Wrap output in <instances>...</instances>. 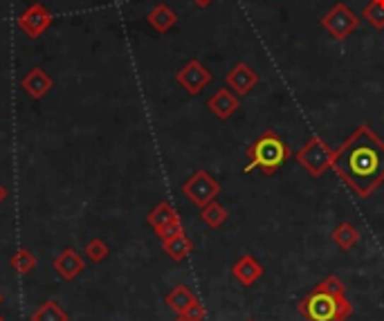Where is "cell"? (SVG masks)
I'll return each mask as SVG.
<instances>
[{"instance_id":"7","label":"cell","mask_w":384,"mask_h":321,"mask_svg":"<svg viewBox=\"0 0 384 321\" xmlns=\"http://www.w3.org/2000/svg\"><path fill=\"white\" fill-rule=\"evenodd\" d=\"M175 81L180 83L189 95H200L204 88L211 83V72L202 66L198 59H191L175 74Z\"/></svg>"},{"instance_id":"25","label":"cell","mask_w":384,"mask_h":321,"mask_svg":"<svg viewBox=\"0 0 384 321\" xmlns=\"http://www.w3.org/2000/svg\"><path fill=\"white\" fill-rule=\"evenodd\" d=\"M185 317H187L189 321H204V317H207V310H204V305L196 299L194 303L187 308Z\"/></svg>"},{"instance_id":"5","label":"cell","mask_w":384,"mask_h":321,"mask_svg":"<svg viewBox=\"0 0 384 321\" xmlns=\"http://www.w3.org/2000/svg\"><path fill=\"white\" fill-rule=\"evenodd\" d=\"M182 194L196 204V207H204V204L214 202L216 198H219L221 194V185L219 180H216L209 171H196L194 175H191L187 182L182 185Z\"/></svg>"},{"instance_id":"15","label":"cell","mask_w":384,"mask_h":321,"mask_svg":"<svg viewBox=\"0 0 384 321\" xmlns=\"http://www.w3.org/2000/svg\"><path fill=\"white\" fill-rule=\"evenodd\" d=\"M162 250L166 252V256H169L171 261L180 263L191 252H194V243H191V238L182 232V234H178L169 240H162Z\"/></svg>"},{"instance_id":"10","label":"cell","mask_w":384,"mask_h":321,"mask_svg":"<svg viewBox=\"0 0 384 321\" xmlns=\"http://www.w3.org/2000/svg\"><path fill=\"white\" fill-rule=\"evenodd\" d=\"M21 86H23V90L32 99H43L50 93V90L54 88V81H52V76H50L43 68H32L28 74L23 76Z\"/></svg>"},{"instance_id":"16","label":"cell","mask_w":384,"mask_h":321,"mask_svg":"<svg viewBox=\"0 0 384 321\" xmlns=\"http://www.w3.org/2000/svg\"><path fill=\"white\" fill-rule=\"evenodd\" d=\"M194 301H196V294L191 292L187 286H175L169 294H166V299H164V303L169 305L175 315H185L187 308Z\"/></svg>"},{"instance_id":"13","label":"cell","mask_w":384,"mask_h":321,"mask_svg":"<svg viewBox=\"0 0 384 321\" xmlns=\"http://www.w3.org/2000/svg\"><path fill=\"white\" fill-rule=\"evenodd\" d=\"M232 276L238 281L240 286H245V288H250V286H254L256 281H259L261 276H263V265L254 259V256H250V254H245V256H240V259L234 263V267H232Z\"/></svg>"},{"instance_id":"17","label":"cell","mask_w":384,"mask_h":321,"mask_svg":"<svg viewBox=\"0 0 384 321\" xmlns=\"http://www.w3.org/2000/svg\"><path fill=\"white\" fill-rule=\"evenodd\" d=\"M180 221V216H178V211L171 207L169 202H160L156 209H151L149 211V216H146V223L156 229H162V227H166V225H171V223H178Z\"/></svg>"},{"instance_id":"28","label":"cell","mask_w":384,"mask_h":321,"mask_svg":"<svg viewBox=\"0 0 384 321\" xmlns=\"http://www.w3.org/2000/svg\"><path fill=\"white\" fill-rule=\"evenodd\" d=\"M173 321H189V319H187V317H185V315H178V317H175V319H173Z\"/></svg>"},{"instance_id":"9","label":"cell","mask_w":384,"mask_h":321,"mask_svg":"<svg viewBox=\"0 0 384 321\" xmlns=\"http://www.w3.org/2000/svg\"><path fill=\"white\" fill-rule=\"evenodd\" d=\"M227 88L234 90L238 97L250 95L259 83V72H256L250 63H236V66L227 72Z\"/></svg>"},{"instance_id":"3","label":"cell","mask_w":384,"mask_h":321,"mask_svg":"<svg viewBox=\"0 0 384 321\" xmlns=\"http://www.w3.org/2000/svg\"><path fill=\"white\" fill-rule=\"evenodd\" d=\"M292 158V148L286 144L284 137H279L274 131H265L248 146V160L245 173L259 169L263 175H274L281 166Z\"/></svg>"},{"instance_id":"32","label":"cell","mask_w":384,"mask_h":321,"mask_svg":"<svg viewBox=\"0 0 384 321\" xmlns=\"http://www.w3.org/2000/svg\"><path fill=\"white\" fill-rule=\"evenodd\" d=\"M380 3H384V0H380Z\"/></svg>"},{"instance_id":"24","label":"cell","mask_w":384,"mask_h":321,"mask_svg":"<svg viewBox=\"0 0 384 321\" xmlns=\"http://www.w3.org/2000/svg\"><path fill=\"white\" fill-rule=\"evenodd\" d=\"M185 229H182V223L178 221V223H171V225H166V227H162V229H158V238L160 240H169V238H173V236H178V234H182Z\"/></svg>"},{"instance_id":"23","label":"cell","mask_w":384,"mask_h":321,"mask_svg":"<svg viewBox=\"0 0 384 321\" xmlns=\"http://www.w3.org/2000/svg\"><path fill=\"white\" fill-rule=\"evenodd\" d=\"M362 16L366 18V23L373 25L376 30H384V3H380V0H371L364 7Z\"/></svg>"},{"instance_id":"30","label":"cell","mask_w":384,"mask_h":321,"mask_svg":"<svg viewBox=\"0 0 384 321\" xmlns=\"http://www.w3.org/2000/svg\"><path fill=\"white\" fill-rule=\"evenodd\" d=\"M0 303H3V294H0Z\"/></svg>"},{"instance_id":"19","label":"cell","mask_w":384,"mask_h":321,"mask_svg":"<svg viewBox=\"0 0 384 321\" xmlns=\"http://www.w3.org/2000/svg\"><path fill=\"white\" fill-rule=\"evenodd\" d=\"M227 209L223 207V204H219V202H209V204H204V207L200 209V218H202V223L207 225V227H211V229H219V227H223L225 223H227Z\"/></svg>"},{"instance_id":"27","label":"cell","mask_w":384,"mask_h":321,"mask_svg":"<svg viewBox=\"0 0 384 321\" xmlns=\"http://www.w3.org/2000/svg\"><path fill=\"white\" fill-rule=\"evenodd\" d=\"M7 196H9V194H7V189H5V185H3V182H0V204H3V202L7 200Z\"/></svg>"},{"instance_id":"14","label":"cell","mask_w":384,"mask_h":321,"mask_svg":"<svg viewBox=\"0 0 384 321\" xmlns=\"http://www.w3.org/2000/svg\"><path fill=\"white\" fill-rule=\"evenodd\" d=\"M146 23H149L151 28L156 30L158 34H166L169 30L175 28L178 14H175V11H173L169 5L160 3V5H156V7H153V9L149 11V14H146Z\"/></svg>"},{"instance_id":"11","label":"cell","mask_w":384,"mask_h":321,"mask_svg":"<svg viewBox=\"0 0 384 321\" xmlns=\"http://www.w3.org/2000/svg\"><path fill=\"white\" fill-rule=\"evenodd\" d=\"M238 106H240V99H238V95L234 93V90H229V88H221L219 93H216L207 101V108L219 119H229L238 110Z\"/></svg>"},{"instance_id":"1","label":"cell","mask_w":384,"mask_h":321,"mask_svg":"<svg viewBox=\"0 0 384 321\" xmlns=\"http://www.w3.org/2000/svg\"><path fill=\"white\" fill-rule=\"evenodd\" d=\"M330 169L357 198H371L384 185V139L362 124L332 153Z\"/></svg>"},{"instance_id":"22","label":"cell","mask_w":384,"mask_h":321,"mask_svg":"<svg viewBox=\"0 0 384 321\" xmlns=\"http://www.w3.org/2000/svg\"><path fill=\"white\" fill-rule=\"evenodd\" d=\"M86 256H88V261H93V263H104L108 259V245L101 238H93V240H88L86 243Z\"/></svg>"},{"instance_id":"8","label":"cell","mask_w":384,"mask_h":321,"mask_svg":"<svg viewBox=\"0 0 384 321\" xmlns=\"http://www.w3.org/2000/svg\"><path fill=\"white\" fill-rule=\"evenodd\" d=\"M50 25H52V14L43 3H34L18 16V30L30 36V38H38Z\"/></svg>"},{"instance_id":"21","label":"cell","mask_w":384,"mask_h":321,"mask_svg":"<svg viewBox=\"0 0 384 321\" xmlns=\"http://www.w3.org/2000/svg\"><path fill=\"white\" fill-rule=\"evenodd\" d=\"M11 269L18 274H30L32 269L36 267V256L28 250V247H21L14 256H11V261H9Z\"/></svg>"},{"instance_id":"2","label":"cell","mask_w":384,"mask_h":321,"mask_svg":"<svg viewBox=\"0 0 384 321\" xmlns=\"http://www.w3.org/2000/svg\"><path fill=\"white\" fill-rule=\"evenodd\" d=\"M297 313L306 321H347L353 315V303L347 294H335L315 286L308 297L299 301Z\"/></svg>"},{"instance_id":"12","label":"cell","mask_w":384,"mask_h":321,"mask_svg":"<svg viewBox=\"0 0 384 321\" xmlns=\"http://www.w3.org/2000/svg\"><path fill=\"white\" fill-rule=\"evenodd\" d=\"M83 267H86L83 259L79 256V252H74L72 247L61 250V254L54 259V269L63 281H74L83 272Z\"/></svg>"},{"instance_id":"6","label":"cell","mask_w":384,"mask_h":321,"mask_svg":"<svg viewBox=\"0 0 384 321\" xmlns=\"http://www.w3.org/2000/svg\"><path fill=\"white\" fill-rule=\"evenodd\" d=\"M322 28L335 38V41H344V38H349L357 28H360V18H357V14L349 5L337 3L322 18Z\"/></svg>"},{"instance_id":"18","label":"cell","mask_w":384,"mask_h":321,"mask_svg":"<svg viewBox=\"0 0 384 321\" xmlns=\"http://www.w3.org/2000/svg\"><path fill=\"white\" fill-rule=\"evenodd\" d=\"M332 240H335V245L342 252H351L357 245V243H360V232H357L355 225L342 223V225L335 227V232H332Z\"/></svg>"},{"instance_id":"4","label":"cell","mask_w":384,"mask_h":321,"mask_svg":"<svg viewBox=\"0 0 384 321\" xmlns=\"http://www.w3.org/2000/svg\"><path fill=\"white\" fill-rule=\"evenodd\" d=\"M332 153H335V151L326 144V139L313 135L308 142H306L297 153H294V160H297L313 177H322L330 169Z\"/></svg>"},{"instance_id":"29","label":"cell","mask_w":384,"mask_h":321,"mask_svg":"<svg viewBox=\"0 0 384 321\" xmlns=\"http://www.w3.org/2000/svg\"><path fill=\"white\" fill-rule=\"evenodd\" d=\"M0 321H5V317H3V315H0Z\"/></svg>"},{"instance_id":"26","label":"cell","mask_w":384,"mask_h":321,"mask_svg":"<svg viewBox=\"0 0 384 321\" xmlns=\"http://www.w3.org/2000/svg\"><path fill=\"white\" fill-rule=\"evenodd\" d=\"M211 3H214V0H194V5H196V7H200V9H207Z\"/></svg>"},{"instance_id":"31","label":"cell","mask_w":384,"mask_h":321,"mask_svg":"<svg viewBox=\"0 0 384 321\" xmlns=\"http://www.w3.org/2000/svg\"><path fill=\"white\" fill-rule=\"evenodd\" d=\"M248 321H254V319H248Z\"/></svg>"},{"instance_id":"20","label":"cell","mask_w":384,"mask_h":321,"mask_svg":"<svg viewBox=\"0 0 384 321\" xmlns=\"http://www.w3.org/2000/svg\"><path fill=\"white\" fill-rule=\"evenodd\" d=\"M30 321H70L68 313L57 301H45L38 310L30 317Z\"/></svg>"}]
</instances>
